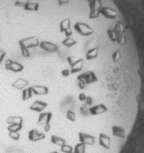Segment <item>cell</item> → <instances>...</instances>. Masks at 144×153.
<instances>
[{
    "label": "cell",
    "instance_id": "7a4b0ae2",
    "mask_svg": "<svg viewBox=\"0 0 144 153\" xmlns=\"http://www.w3.org/2000/svg\"><path fill=\"white\" fill-rule=\"evenodd\" d=\"M31 85H33V84H30V82L27 79L21 78V76L20 78H17L16 80H14L11 83V87L13 88H15L16 90H19V91H22L23 89H25L27 87H30Z\"/></svg>",
    "mask_w": 144,
    "mask_h": 153
},
{
    "label": "cell",
    "instance_id": "3957f363",
    "mask_svg": "<svg viewBox=\"0 0 144 153\" xmlns=\"http://www.w3.org/2000/svg\"><path fill=\"white\" fill-rule=\"evenodd\" d=\"M6 55H7V52L5 51V50H0V64H1L2 62H3V60H4V59H5V56H6Z\"/></svg>",
    "mask_w": 144,
    "mask_h": 153
},
{
    "label": "cell",
    "instance_id": "6da1fadb",
    "mask_svg": "<svg viewBox=\"0 0 144 153\" xmlns=\"http://www.w3.org/2000/svg\"><path fill=\"white\" fill-rule=\"evenodd\" d=\"M5 68L6 70L12 72V73H20L24 70L25 67L23 64H21L20 62H16V61H13L12 59H7L5 62Z\"/></svg>",
    "mask_w": 144,
    "mask_h": 153
}]
</instances>
